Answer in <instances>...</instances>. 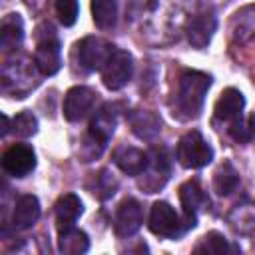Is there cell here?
<instances>
[{
  "mask_svg": "<svg viewBox=\"0 0 255 255\" xmlns=\"http://www.w3.org/2000/svg\"><path fill=\"white\" fill-rule=\"evenodd\" d=\"M56 14L64 26H74L78 20V0H56Z\"/></svg>",
  "mask_w": 255,
  "mask_h": 255,
  "instance_id": "d4e9b609",
  "label": "cell"
},
{
  "mask_svg": "<svg viewBox=\"0 0 255 255\" xmlns=\"http://www.w3.org/2000/svg\"><path fill=\"white\" fill-rule=\"evenodd\" d=\"M24 24L18 14H8L0 26V46L4 52H12L22 44Z\"/></svg>",
  "mask_w": 255,
  "mask_h": 255,
  "instance_id": "e0dca14e",
  "label": "cell"
},
{
  "mask_svg": "<svg viewBox=\"0 0 255 255\" xmlns=\"http://www.w3.org/2000/svg\"><path fill=\"white\" fill-rule=\"evenodd\" d=\"M110 177H112V175H108V171L98 173V175H96V185L92 187V193H94V195H98V197H102V199H106V197L114 195L116 181H114V179H110Z\"/></svg>",
  "mask_w": 255,
  "mask_h": 255,
  "instance_id": "484cf974",
  "label": "cell"
},
{
  "mask_svg": "<svg viewBox=\"0 0 255 255\" xmlns=\"http://www.w3.org/2000/svg\"><path fill=\"white\" fill-rule=\"evenodd\" d=\"M215 24H217V20L211 10H201L195 16H191L185 26L189 44L195 48H205L215 32Z\"/></svg>",
  "mask_w": 255,
  "mask_h": 255,
  "instance_id": "30bf717a",
  "label": "cell"
},
{
  "mask_svg": "<svg viewBox=\"0 0 255 255\" xmlns=\"http://www.w3.org/2000/svg\"><path fill=\"white\" fill-rule=\"evenodd\" d=\"M239 185V173L231 161H223L213 173V191L217 195H229Z\"/></svg>",
  "mask_w": 255,
  "mask_h": 255,
  "instance_id": "d6986e66",
  "label": "cell"
},
{
  "mask_svg": "<svg viewBox=\"0 0 255 255\" xmlns=\"http://www.w3.org/2000/svg\"><path fill=\"white\" fill-rule=\"evenodd\" d=\"M92 18L98 28L108 30L118 20V2L116 0H92Z\"/></svg>",
  "mask_w": 255,
  "mask_h": 255,
  "instance_id": "ffe728a7",
  "label": "cell"
},
{
  "mask_svg": "<svg viewBox=\"0 0 255 255\" xmlns=\"http://www.w3.org/2000/svg\"><path fill=\"white\" fill-rule=\"evenodd\" d=\"M211 159H213V149L197 129L187 131L179 139V143H177V161L183 167L199 169V167L207 165Z\"/></svg>",
  "mask_w": 255,
  "mask_h": 255,
  "instance_id": "7a4b0ae2",
  "label": "cell"
},
{
  "mask_svg": "<svg viewBox=\"0 0 255 255\" xmlns=\"http://www.w3.org/2000/svg\"><path fill=\"white\" fill-rule=\"evenodd\" d=\"M141 223H143V211H141L139 201L131 197L124 199L116 211V221H114L116 233L120 237H129L141 227Z\"/></svg>",
  "mask_w": 255,
  "mask_h": 255,
  "instance_id": "9c48e42d",
  "label": "cell"
},
{
  "mask_svg": "<svg viewBox=\"0 0 255 255\" xmlns=\"http://www.w3.org/2000/svg\"><path fill=\"white\" fill-rule=\"evenodd\" d=\"M40 217V201L36 195H22L16 205H14V213H12V223L18 229H28L32 227Z\"/></svg>",
  "mask_w": 255,
  "mask_h": 255,
  "instance_id": "2e32d148",
  "label": "cell"
},
{
  "mask_svg": "<svg viewBox=\"0 0 255 255\" xmlns=\"http://www.w3.org/2000/svg\"><path fill=\"white\" fill-rule=\"evenodd\" d=\"M243 106H245V98L239 90L235 88H227L221 92V96L217 98L215 102V120L219 122H233L241 116L243 112Z\"/></svg>",
  "mask_w": 255,
  "mask_h": 255,
  "instance_id": "5bb4252c",
  "label": "cell"
},
{
  "mask_svg": "<svg viewBox=\"0 0 255 255\" xmlns=\"http://www.w3.org/2000/svg\"><path fill=\"white\" fill-rule=\"evenodd\" d=\"M229 135L237 141V143H247L255 137V114H249L245 118H237L231 122L229 128Z\"/></svg>",
  "mask_w": 255,
  "mask_h": 255,
  "instance_id": "7402d4cb",
  "label": "cell"
},
{
  "mask_svg": "<svg viewBox=\"0 0 255 255\" xmlns=\"http://www.w3.org/2000/svg\"><path fill=\"white\" fill-rule=\"evenodd\" d=\"M131 128H133L135 135H139L143 139H151L159 131V122L151 112H139L131 120Z\"/></svg>",
  "mask_w": 255,
  "mask_h": 255,
  "instance_id": "603a6c76",
  "label": "cell"
},
{
  "mask_svg": "<svg viewBox=\"0 0 255 255\" xmlns=\"http://www.w3.org/2000/svg\"><path fill=\"white\" fill-rule=\"evenodd\" d=\"M114 161L128 175H141L147 169L149 153H145L143 149L131 147V145H120L114 151Z\"/></svg>",
  "mask_w": 255,
  "mask_h": 255,
  "instance_id": "7c38bea8",
  "label": "cell"
},
{
  "mask_svg": "<svg viewBox=\"0 0 255 255\" xmlns=\"http://www.w3.org/2000/svg\"><path fill=\"white\" fill-rule=\"evenodd\" d=\"M133 74V60L131 54L126 50H114L112 56L108 58V62L102 68V82L108 90H122Z\"/></svg>",
  "mask_w": 255,
  "mask_h": 255,
  "instance_id": "277c9868",
  "label": "cell"
},
{
  "mask_svg": "<svg viewBox=\"0 0 255 255\" xmlns=\"http://www.w3.org/2000/svg\"><path fill=\"white\" fill-rule=\"evenodd\" d=\"M12 129L16 131L18 137H30L36 133L38 129V122L30 112H20L14 120H12Z\"/></svg>",
  "mask_w": 255,
  "mask_h": 255,
  "instance_id": "cb8c5ba5",
  "label": "cell"
},
{
  "mask_svg": "<svg viewBox=\"0 0 255 255\" xmlns=\"http://www.w3.org/2000/svg\"><path fill=\"white\" fill-rule=\"evenodd\" d=\"M209 86H211V76L203 72L187 70L181 74L177 88V108L179 112H183L185 118H195L201 112Z\"/></svg>",
  "mask_w": 255,
  "mask_h": 255,
  "instance_id": "6da1fadb",
  "label": "cell"
},
{
  "mask_svg": "<svg viewBox=\"0 0 255 255\" xmlns=\"http://www.w3.org/2000/svg\"><path fill=\"white\" fill-rule=\"evenodd\" d=\"M56 223H58V231H64L68 227H74V223L78 221V217L82 215L84 207L82 201L76 193H66L56 201Z\"/></svg>",
  "mask_w": 255,
  "mask_h": 255,
  "instance_id": "9a60e30c",
  "label": "cell"
},
{
  "mask_svg": "<svg viewBox=\"0 0 255 255\" xmlns=\"http://www.w3.org/2000/svg\"><path fill=\"white\" fill-rule=\"evenodd\" d=\"M96 102V94L86 88V86H76L72 90H68L66 98H64V116L68 122H80L82 118H86L90 114V110L94 108Z\"/></svg>",
  "mask_w": 255,
  "mask_h": 255,
  "instance_id": "ba28073f",
  "label": "cell"
},
{
  "mask_svg": "<svg viewBox=\"0 0 255 255\" xmlns=\"http://www.w3.org/2000/svg\"><path fill=\"white\" fill-rule=\"evenodd\" d=\"M116 124H118L116 108L112 104L102 106L96 112V116L92 118V122H90V137H92V141L104 147L108 143V139L112 137V133L116 129Z\"/></svg>",
  "mask_w": 255,
  "mask_h": 255,
  "instance_id": "8fae6325",
  "label": "cell"
},
{
  "mask_svg": "<svg viewBox=\"0 0 255 255\" xmlns=\"http://www.w3.org/2000/svg\"><path fill=\"white\" fill-rule=\"evenodd\" d=\"M8 129H10V120L6 114H2V137L8 133Z\"/></svg>",
  "mask_w": 255,
  "mask_h": 255,
  "instance_id": "4316f807",
  "label": "cell"
},
{
  "mask_svg": "<svg viewBox=\"0 0 255 255\" xmlns=\"http://www.w3.org/2000/svg\"><path fill=\"white\" fill-rule=\"evenodd\" d=\"M179 201H181V207H183L185 229L187 227H193L195 221H197V211L205 203V193H203V189L199 187V183L195 179L185 181L179 187Z\"/></svg>",
  "mask_w": 255,
  "mask_h": 255,
  "instance_id": "4fadbf2b",
  "label": "cell"
},
{
  "mask_svg": "<svg viewBox=\"0 0 255 255\" xmlns=\"http://www.w3.org/2000/svg\"><path fill=\"white\" fill-rule=\"evenodd\" d=\"M36 167V153L26 143H14L2 153V169L12 177H24Z\"/></svg>",
  "mask_w": 255,
  "mask_h": 255,
  "instance_id": "52a82bcc",
  "label": "cell"
},
{
  "mask_svg": "<svg viewBox=\"0 0 255 255\" xmlns=\"http://www.w3.org/2000/svg\"><path fill=\"white\" fill-rule=\"evenodd\" d=\"M58 249L64 255H80L86 253L90 247V239L84 231L76 229V227H68L64 231H58Z\"/></svg>",
  "mask_w": 255,
  "mask_h": 255,
  "instance_id": "ac0fdd59",
  "label": "cell"
},
{
  "mask_svg": "<svg viewBox=\"0 0 255 255\" xmlns=\"http://www.w3.org/2000/svg\"><path fill=\"white\" fill-rule=\"evenodd\" d=\"M147 227L153 235L165 237V239H175L183 233L185 225L181 223L177 211L167 203V201H155L149 211Z\"/></svg>",
  "mask_w": 255,
  "mask_h": 255,
  "instance_id": "3957f363",
  "label": "cell"
},
{
  "mask_svg": "<svg viewBox=\"0 0 255 255\" xmlns=\"http://www.w3.org/2000/svg\"><path fill=\"white\" fill-rule=\"evenodd\" d=\"M34 64L40 70V74H44V76H54L62 66L60 42H58L52 26H50L46 36H38V46L34 52Z\"/></svg>",
  "mask_w": 255,
  "mask_h": 255,
  "instance_id": "5b68a950",
  "label": "cell"
},
{
  "mask_svg": "<svg viewBox=\"0 0 255 255\" xmlns=\"http://www.w3.org/2000/svg\"><path fill=\"white\" fill-rule=\"evenodd\" d=\"M114 50L116 48L110 42L96 38V36H88L78 44V60L88 72L102 70Z\"/></svg>",
  "mask_w": 255,
  "mask_h": 255,
  "instance_id": "8992f818",
  "label": "cell"
},
{
  "mask_svg": "<svg viewBox=\"0 0 255 255\" xmlns=\"http://www.w3.org/2000/svg\"><path fill=\"white\" fill-rule=\"evenodd\" d=\"M195 253H209V255H221V253H227V251H233V247H229L227 239L217 233V231H211L207 235L201 237V241L195 245L193 249Z\"/></svg>",
  "mask_w": 255,
  "mask_h": 255,
  "instance_id": "44dd1931",
  "label": "cell"
}]
</instances>
